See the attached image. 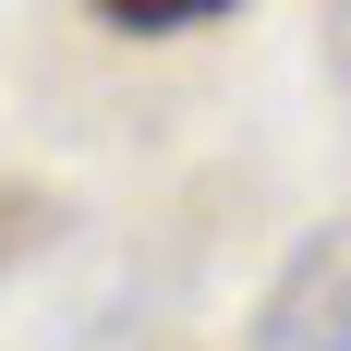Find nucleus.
<instances>
[{
	"label": "nucleus",
	"instance_id": "nucleus-1",
	"mask_svg": "<svg viewBox=\"0 0 351 351\" xmlns=\"http://www.w3.org/2000/svg\"><path fill=\"white\" fill-rule=\"evenodd\" d=\"M243 351H351V218H327V230H303L279 254Z\"/></svg>",
	"mask_w": 351,
	"mask_h": 351
},
{
	"label": "nucleus",
	"instance_id": "nucleus-2",
	"mask_svg": "<svg viewBox=\"0 0 351 351\" xmlns=\"http://www.w3.org/2000/svg\"><path fill=\"white\" fill-rule=\"evenodd\" d=\"M121 36H170V25H206V12H230V0H97Z\"/></svg>",
	"mask_w": 351,
	"mask_h": 351
}]
</instances>
